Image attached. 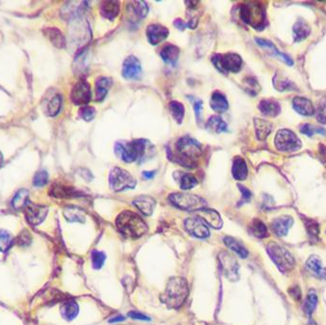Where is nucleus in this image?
I'll return each mask as SVG.
<instances>
[{"instance_id":"f257e3e1","label":"nucleus","mask_w":326,"mask_h":325,"mask_svg":"<svg viewBox=\"0 0 326 325\" xmlns=\"http://www.w3.org/2000/svg\"><path fill=\"white\" fill-rule=\"evenodd\" d=\"M189 286L184 277H171L166 285V289L161 295V301L170 309H180L187 299Z\"/></svg>"},{"instance_id":"f03ea898","label":"nucleus","mask_w":326,"mask_h":325,"mask_svg":"<svg viewBox=\"0 0 326 325\" xmlns=\"http://www.w3.org/2000/svg\"><path fill=\"white\" fill-rule=\"evenodd\" d=\"M116 225L118 232L127 239L136 240L148 232V226L139 214L124 211L118 214L116 220Z\"/></svg>"},{"instance_id":"7ed1b4c3","label":"nucleus","mask_w":326,"mask_h":325,"mask_svg":"<svg viewBox=\"0 0 326 325\" xmlns=\"http://www.w3.org/2000/svg\"><path fill=\"white\" fill-rule=\"evenodd\" d=\"M177 152L180 155V163L189 168H194V161L202 154L201 144L189 137H183L177 142Z\"/></svg>"},{"instance_id":"20e7f679","label":"nucleus","mask_w":326,"mask_h":325,"mask_svg":"<svg viewBox=\"0 0 326 325\" xmlns=\"http://www.w3.org/2000/svg\"><path fill=\"white\" fill-rule=\"evenodd\" d=\"M147 141L144 139H136L128 143H117L115 146V152L118 158L122 161L131 163L140 159L145 155Z\"/></svg>"},{"instance_id":"39448f33","label":"nucleus","mask_w":326,"mask_h":325,"mask_svg":"<svg viewBox=\"0 0 326 325\" xmlns=\"http://www.w3.org/2000/svg\"><path fill=\"white\" fill-rule=\"evenodd\" d=\"M267 253L280 272L287 273L295 267L296 263L294 256L289 253V251H287L277 243H269L267 245Z\"/></svg>"},{"instance_id":"423d86ee","label":"nucleus","mask_w":326,"mask_h":325,"mask_svg":"<svg viewBox=\"0 0 326 325\" xmlns=\"http://www.w3.org/2000/svg\"><path fill=\"white\" fill-rule=\"evenodd\" d=\"M241 17L246 24L253 28H264L265 23V12L259 3L248 2L242 5L241 7Z\"/></svg>"},{"instance_id":"0eeeda50","label":"nucleus","mask_w":326,"mask_h":325,"mask_svg":"<svg viewBox=\"0 0 326 325\" xmlns=\"http://www.w3.org/2000/svg\"><path fill=\"white\" fill-rule=\"evenodd\" d=\"M169 201L173 206L184 211H200L206 207V201L197 194L173 193L170 194Z\"/></svg>"},{"instance_id":"6e6552de","label":"nucleus","mask_w":326,"mask_h":325,"mask_svg":"<svg viewBox=\"0 0 326 325\" xmlns=\"http://www.w3.org/2000/svg\"><path fill=\"white\" fill-rule=\"evenodd\" d=\"M109 183L112 189L116 192L133 189L137 184L132 175L120 167H115L110 172Z\"/></svg>"},{"instance_id":"1a4fd4ad","label":"nucleus","mask_w":326,"mask_h":325,"mask_svg":"<svg viewBox=\"0 0 326 325\" xmlns=\"http://www.w3.org/2000/svg\"><path fill=\"white\" fill-rule=\"evenodd\" d=\"M212 62L215 68L223 74H227L228 72L236 73L243 66V58L234 53L225 55L216 54L212 57Z\"/></svg>"},{"instance_id":"9d476101","label":"nucleus","mask_w":326,"mask_h":325,"mask_svg":"<svg viewBox=\"0 0 326 325\" xmlns=\"http://www.w3.org/2000/svg\"><path fill=\"white\" fill-rule=\"evenodd\" d=\"M275 145L278 151L294 152L301 147V141L294 132L284 129L277 133L275 138Z\"/></svg>"},{"instance_id":"9b49d317","label":"nucleus","mask_w":326,"mask_h":325,"mask_svg":"<svg viewBox=\"0 0 326 325\" xmlns=\"http://www.w3.org/2000/svg\"><path fill=\"white\" fill-rule=\"evenodd\" d=\"M219 262L224 277L230 281H236L240 278V266L236 258L229 253L222 251L219 255Z\"/></svg>"},{"instance_id":"f8f14e48","label":"nucleus","mask_w":326,"mask_h":325,"mask_svg":"<svg viewBox=\"0 0 326 325\" xmlns=\"http://www.w3.org/2000/svg\"><path fill=\"white\" fill-rule=\"evenodd\" d=\"M184 229L188 234L197 239L204 240L210 235L208 225L200 216H191L184 221Z\"/></svg>"},{"instance_id":"ddd939ff","label":"nucleus","mask_w":326,"mask_h":325,"mask_svg":"<svg viewBox=\"0 0 326 325\" xmlns=\"http://www.w3.org/2000/svg\"><path fill=\"white\" fill-rule=\"evenodd\" d=\"M24 209L26 220L33 226H37L44 222L48 214V207L44 205H37L32 202H28Z\"/></svg>"},{"instance_id":"4468645a","label":"nucleus","mask_w":326,"mask_h":325,"mask_svg":"<svg viewBox=\"0 0 326 325\" xmlns=\"http://www.w3.org/2000/svg\"><path fill=\"white\" fill-rule=\"evenodd\" d=\"M92 97L90 84L85 80L78 81L71 93V99L76 105H86Z\"/></svg>"},{"instance_id":"2eb2a0df","label":"nucleus","mask_w":326,"mask_h":325,"mask_svg":"<svg viewBox=\"0 0 326 325\" xmlns=\"http://www.w3.org/2000/svg\"><path fill=\"white\" fill-rule=\"evenodd\" d=\"M141 73V64L136 56H128L123 62L122 76L126 79H136Z\"/></svg>"},{"instance_id":"dca6fc26","label":"nucleus","mask_w":326,"mask_h":325,"mask_svg":"<svg viewBox=\"0 0 326 325\" xmlns=\"http://www.w3.org/2000/svg\"><path fill=\"white\" fill-rule=\"evenodd\" d=\"M146 35L148 40L152 45H158L160 42L165 40L169 35V31L166 27L160 24H152L147 27Z\"/></svg>"},{"instance_id":"f3484780","label":"nucleus","mask_w":326,"mask_h":325,"mask_svg":"<svg viewBox=\"0 0 326 325\" xmlns=\"http://www.w3.org/2000/svg\"><path fill=\"white\" fill-rule=\"evenodd\" d=\"M200 214L198 216H200L203 222H205L207 225L213 227L214 229H221L223 225L222 218L220 214L213 210V209H202L198 211Z\"/></svg>"},{"instance_id":"a211bd4d","label":"nucleus","mask_w":326,"mask_h":325,"mask_svg":"<svg viewBox=\"0 0 326 325\" xmlns=\"http://www.w3.org/2000/svg\"><path fill=\"white\" fill-rule=\"evenodd\" d=\"M133 204L139 209V211L145 215H151L157 205V201L152 197L141 196L133 201Z\"/></svg>"},{"instance_id":"6ab92c4d","label":"nucleus","mask_w":326,"mask_h":325,"mask_svg":"<svg viewBox=\"0 0 326 325\" xmlns=\"http://www.w3.org/2000/svg\"><path fill=\"white\" fill-rule=\"evenodd\" d=\"M294 221L289 215H284L276 219L272 222V229L274 233L278 236H285L287 235L289 229L291 228Z\"/></svg>"},{"instance_id":"aec40b11","label":"nucleus","mask_w":326,"mask_h":325,"mask_svg":"<svg viewBox=\"0 0 326 325\" xmlns=\"http://www.w3.org/2000/svg\"><path fill=\"white\" fill-rule=\"evenodd\" d=\"M293 107L295 111L305 117H310L315 113V108L312 102L306 97H295L293 99Z\"/></svg>"},{"instance_id":"412c9836","label":"nucleus","mask_w":326,"mask_h":325,"mask_svg":"<svg viewBox=\"0 0 326 325\" xmlns=\"http://www.w3.org/2000/svg\"><path fill=\"white\" fill-rule=\"evenodd\" d=\"M210 105H211V108L219 114H222V113L227 111L228 107H229V104L226 99V97L220 91H215L213 93V95L211 97Z\"/></svg>"},{"instance_id":"4be33fe9","label":"nucleus","mask_w":326,"mask_h":325,"mask_svg":"<svg viewBox=\"0 0 326 325\" xmlns=\"http://www.w3.org/2000/svg\"><path fill=\"white\" fill-rule=\"evenodd\" d=\"M258 109L264 116L274 118V117H277L280 113V105L275 100L264 99L258 104Z\"/></svg>"},{"instance_id":"5701e85b","label":"nucleus","mask_w":326,"mask_h":325,"mask_svg":"<svg viewBox=\"0 0 326 325\" xmlns=\"http://www.w3.org/2000/svg\"><path fill=\"white\" fill-rule=\"evenodd\" d=\"M100 13L105 18L115 19L119 14V2L114 0L103 1L100 5Z\"/></svg>"},{"instance_id":"b1692460","label":"nucleus","mask_w":326,"mask_h":325,"mask_svg":"<svg viewBox=\"0 0 326 325\" xmlns=\"http://www.w3.org/2000/svg\"><path fill=\"white\" fill-rule=\"evenodd\" d=\"M232 175L236 180H244L248 176V167L244 159L236 157L233 161Z\"/></svg>"},{"instance_id":"393cba45","label":"nucleus","mask_w":326,"mask_h":325,"mask_svg":"<svg viewBox=\"0 0 326 325\" xmlns=\"http://www.w3.org/2000/svg\"><path fill=\"white\" fill-rule=\"evenodd\" d=\"M160 56L167 64H175L180 56V49L172 44H167L160 51Z\"/></svg>"},{"instance_id":"a878e982","label":"nucleus","mask_w":326,"mask_h":325,"mask_svg":"<svg viewBox=\"0 0 326 325\" xmlns=\"http://www.w3.org/2000/svg\"><path fill=\"white\" fill-rule=\"evenodd\" d=\"M112 85V79L109 77L100 76L97 78L96 82V98L97 101L100 102L104 99L105 97L108 94V91L110 89Z\"/></svg>"},{"instance_id":"bb28decb","label":"nucleus","mask_w":326,"mask_h":325,"mask_svg":"<svg viewBox=\"0 0 326 325\" xmlns=\"http://www.w3.org/2000/svg\"><path fill=\"white\" fill-rule=\"evenodd\" d=\"M306 266L312 272L314 275L322 279H326V270L319 256H311L306 262Z\"/></svg>"},{"instance_id":"cd10ccee","label":"nucleus","mask_w":326,"mask_h":325,"mask_svg":"<svg viewBox=\"0 0 326 325\" xmlns=\"http://www.w3.org/2000/svg\"><path fill=\"white\" fill-rule=\"evenodd\" d=\"M78 312H79L78 305L75 300H72V299L65 301L60 307V313L63 318L68 321H71L77 318Z\"/></svg>"},{"instance_id":"c85d7f7f","label":"nucleus","mask_w":326,"mask_h":325,"mask_svg":"<svg viewBox=\"0 0 326 325\" xmlns=\"http://www.w3.org/2000/svg\"><path fill=\"white\" fill-rule=\"evenodd\" d=\"M64 216L69 222H78V223H84L86 220V215L83 210L75 206H69L64 209Z\"/></svg>"},{"instance_id":"c756f323","label":"nucleus","mask_w":326,"mask_h":325,"mask_svg":"<svg viewBox=\"0 0 326 325\" xmlns=\"http://www.w3.org/2000/svg\"><path fill=\"white\" fill-rule=\"evenodd\" d=\"M310 34V27L303 19H298L293 28V35L295 41H302Z\"/></svg>"},{"instance_id":"7c9ffc66","label":"nucleus","mask_w":326,"mask_h":325,"mask_svg":"<svg viewBox=\"0 0 326 325\" xmlns=\"http://www.w3.org/2000/svg\"><path fill=\"white\" fill-rule=\"evenodd\" d=\"M255 129H256V135L257 139L259 140H264L266 139L273 129V125L270 122L260 119V118H255Z\"/></svg>"},{"instance_id":"2f4dec72","label":"nucleus","mask_w":326,"mask_h":325,"mask_svg":"<svg viewBox=\"0 0 326 325\" xmlns=\"http://www.w3.org/2000/svg\"><path fill=\"white\" fill-rule=\"evenodd\" d=\"M206 129L208 131L215 133V134H221L227 132L228 126L226 122L219 116H214L209 118L207 123H206Z\"/></svg>"},{"instance_id":"473e14b6","label":"nucleus","mask_w":326,"mask_h":325,"mask_svg":"<svg viewBox=\"0 0 326 325\" xmlns=\"http://www.w3.org/2000/svg\"><path fill=\"white\" fill-rule=\"evenodd\" d=\"M223 242L225 243V245L229 248V249L234 251L237 256L245 258L248 256V251L243 246V244L240 242H237L234 237L231 236H225Z\"/></svg>"},{"instance_id":"72a5a7b5","label":"nucleus","mask_w":326,"mask_h":325,"mask_svg":"<svg viewBox=\"0 0 326 325\" xmlns=\"http://www.w3.org/2000/svg\"><path fill=\"white\" fill-rule=\"evenodd\" d=\"M61 104H62V97L60 95H56L52 97L45 107V113L48 115L49 117H55L56 116L60 109H61Z\"/></svg>"},{"instance_id":"f704fd0d","label":"nucleus","mask_w":326,"mask_h":325,"mask_svg":"<svg viewBox=\"0 0 326 325\" xmlns=\"http://www.w3.org/2000/svg\"><path fill=\"white\" fill-rule=\"evenodd\" d=\"M45 35H47L49 39L57 48L65 47L66 41H65V38L59 30L56 28L46 29Z\"/></svg>"},{"instance_id":"c9c22d12","label":"nucleus","mask_w":326,"mask_h":325,"mask_svg":"<svg viewBox=\"0 0 326 325\" xmlns=\"http://www.w3.org/2000/svg\"><path fill=\"white\" fill-rule=\"evenodd\" d=\"M29 192L26 189L19 190L13 199L12 206L15 210H20L28 204Z\"/></svg>"},{"instance_id":"e433bc0d","label":"nucleus","mask_w":326,"mask_h":325,"mask_svg":"<svg viewBox=\"0 0 326 325\" xmlns=\"http://www.w3.org/2000/svg\"><path fill=\"white\" fill-rule=\"evenodd\" d=\"M256 42H257V44H258L260 47L271 50V51H272V52H273L276 56H278V57H280V58H282V59H284L285 62L287 63V64H290V65L293 64V61H292L291 58H290L289 56H287L286 55H285V54L280 53V52L278 51V49L275 47V45H274L272 42L268 41V40H265V39H263V38H257V39H256Z\"/></svg>"},{"instance_id":"4c0bfd02","label":"nucleus","mask_w":326,"mask_h":325,"mask_svg":"<svg viewBox=\"0 0 326 325\" xmlns=\"http://www.w3.org/2000/svg\"><path fill=\"white\" fill-rule=\"evenodd\" d=\"M250 232L253 235L258 239H264L267 236V227L264 222L259 220H254L250 225Z\"/></svg>"},{"instance_id":"58836bf2","label":"nucleus","mask_w":326,"mask_h":325,"mask_svg":"<svg viewBox=\"0 0 326 325\" xmlns=\"http://www.w3.org/2000/svg\"><path fill=\"white\" fill-rule=\"evenodd\" d=\"M169 109L170 112L173 116V118H175V120L181 124L184 118V115H185V109H184V106L181 103V102H178V101H171L169 103Z\"/></svg>"},{"instance_id":"ea45409f","label":"nucleus","mask_w":326,"mask_h":325,"mask_svg":"<svg viewBox=\"0 0 326 325\" xmlns=\"http://www.w3.org/2000/svg\"><path fill=\"white\" fill-rule=\"evenodd\" d=\"M317 305H318V296H317L315 291L311 290L307 295L306 301H305V305H303L305 312L308 316H311L316 310Z\"/></svg>"},{"instance_id":"a19ab883","label":"nucleus","mask_w":326,"mask_h":325,"mask_svg":"<svg viewBox=\"0 0 326 325\" xmlns=\"http://www.w3.org/2000/svg\"><path fill=\"white\" fill-rule=\"evenodd\" d=\"M181 173V172H180ZM180 186L182 190H190L198 185V180L191 174L181 173Z\"/></svg>"},{"instance_id":"79ce46f5","label":"nucleus","mask_w":326,"mask_h":325,"mask_svg":"<svg viewBox=\"0 0 326 325\" xmlns=\"http://www.w3.org/2000/svg\"><path fill=\"white\" fill-rule=\"evenodd\" d=\"M132 5V11L136 14V16L138 18L142 19V18L146 17V15L148 14V12H149V8L147 6L145 2H143V1H133Z\"/></svg>"},{"instance_id":"37998d69","label":"nucleus","mask_w":326,"mask_h":325,"mask_svg":"<svg viewBox=\"0 0 326 325\" xmlns=\"http://www.w3.org/2000/svg\"><path fill=\"white\" fill-rule=\"evenodd\" d=\"M106 261V255L101 251H93L92 253V264L93 268L96 270L101 269Z\"/></svg>"},{"instance_id":"c03bdc74","label":"nucleus","mask_w":326,"mask_h":325,"mask_svg":"<svg viewBox=\"0 0 326 325\" xmlns=\"http://www.w3.org/2000/svg\"><path fill=\"white\" fill-rule=\"evenodd\" d=\"M13 244L12 235L7 231L0 229V252H6Z\"/></svg>"},{"instance_id":"a18cd8bd","label":"nucleus","mask_w":326,"mask_h":325,"mask_svg":"<svg viewBox=\"0 0 326 325\" xmlns=\"http://www.w3.org/2000/svg\"><path fill=\"white\" fill-rule=\"evenodd\" d=\"M274 85L276 87V89L280 92H284L286 90H291L293 84L290 83V81L288 79H285L279 76H276L274 78Z\"/></svg>"},{"instance_id":"49530a36","label":"nucleus","mask_w":326,"mask_h":325,"mask_svg":"<svg viewBox=\"0 0 326 325\" xmlns=\"http://www.w3.org/2000/svg\"><path fill=\"white\" fill-rule=\"evenodd\" d=\"M79 115L85 121L89 122L96 117V109L91 106H84L83 108L80 109Z\"/></svg>"},{"instance_id":"de8ad7c7","label":"nucleus","mask_w":326,"mask_h":325,"mask_svg":"<svg viewBox=\"0 0 326 325\" xmlns=\"http://www.w3.org/2000/svg\"><path fill=\"white\" fill-rule=\"evenodd\" d=\"M48 173L46 171L42 170L35 175V178H34V185L37 187L44 186L48 182Z\"/></svg>"},{"instance_id":"09e8293b","label":"nucleus","mask_w":326,"mask_h":325,"mask_svg":"<svg viewBox=\"0 0 326 325\" xmlns=\"http://www.w3.org/2000/svg\"><path fill=\"white\" fill-rule=\"evenodd\" d=\"M300 132L308 137H312L313 135H315L316 133H320L323 135L325 134V131L323 129H319V128H317V127L310 124L302 125L300 127Z\"/></svg>"},{"instance_id":"8fccbe9b","label":"nucleus","mask_w":326,"mask_h":325,"mask_svg":"<svg viewBox=\"0 0 326 325\" xmlns=\"http://www.w3.org/2000/svg\"><path fill=\"white\" fill-rule=\"evenodd\" d=\"M306 225L308 235L311 236V239H317L319 232L318 223L313 222V221H307L306 222Z\"/></svg>"},{"instance_id":"3c124183","label":"nucleus","mask_w":326,"mask_h":325,"mask_svg":"<svg viewBox=\"0 0 326 325\" xmlns=\"http://www.w3.org/2000/svg\"><path fill=\"white\" fill-rule=\"evenodd\" d=\"M191 100L193 101V105H194V114H195L197 120H198V121H200V120H201V118H202V109H203V102H202V100L195 99V98H193V97H192V99H191Z\"/></svg>"},{"instance_id":"603ef678","label":"nucleus","mask_w":326,"mask_h":325,"mask_svg":"<svg viewBox=\"0 0 326 325\" xmlns=\"http://www.w3.org/2000/svg\"><path fill=\"white\" fill-rule=\"evenodd\" d=\"M244 84H245V86H246V91L248 92V93H253V95H256L257 94V88L258 87V85H257V82L254 79V78H246L245 80H244Z\"/></svg>"},{"instance_id":"864d4df0","label":"nucleus","mask_w":326,"mask_h":325,"mask_svg":"<svg viewBox=\"0 0 326 325\" xmlns=\"http://www.w3.org/2000/svg\"><path fill=\"white\" fill-rule=\"evenodd\" d=\"M318 120L319 122L326 124V99L321 101L319 105V113H318Z\"/></svg>"},{"instance_id":"5fc2aeb1","label":"nucleus","mask_w":326,"mask_h":325,"mask_svg":"<svg viewBox=\"0 0 326 325\" xmlns=\"http://www.w3.org/2000/svg\"><path fill=\"white\" fill-rule=\"evenodd\" d=\"M128 316H129V317H130V318H134V319H138V320H145V321L150 320V318H148L147 316H145V315H143V314H141V313H139V312H129Z\"/></svg>"},{"instance_id":"6e6d98bb","label":"nucleus","mask_w":326,"mask_h":325,"mask_svg":"<svg viewBox=\"0 0 326 325\" xmlns=\"http://www.w3.org/2000/svg\"><path fill=\"white\" fill-rule=\"evenodd\" d=\"M238 188H240V190H241V192H242V194H243V201H242V203L248 202V201H250V199H251V197H252L251 192H250L247 188H245V187L243 186V185H238Z\"/></svg>"},{"instance_id":"4d7b16f0","label":"nucleus","mask_w":326,"mask_h":325,"mask_svg":"<svg viewBox=\"0 0 326 325\" xmlns=\"http://www.w3.org/2000/svg\"><path fill=\"white\" fill-rule=\"evenodd\" d=\"M17 242H18V244L21 245V246H26V245H29L30 242H31V236H30V235H28V234L22 233V234L18 236Z\"/></svg>"},{"instance_id":"13d9d810","label":"nucleus","mask_w":326,"mask_h":325,"mask_svg":"<svg viewBox=\"0 0 326 325\" xmlns=\"http://www.w3.org/2000/svg\"><path fill=\"white\" fill-rule=\"evenodd\" d=\"M173 25H175L176 28L179 29L181 31H183L184 29L189 28L187 22H184L181 19H176V20L173 21Z\"/></svg>"},{"instance_id":"bf43d9fd","label":"nucleus","mask_w":326,"mask_h":325,"mask_svg":"<svg viewBox=\"0 0 326 325\" xmlns=\"http://www.w3.org/2000/svg\"><path fill=\"white\" fill-rule=\"evenodd\" d=\"M156 175V171H145L142 173V176L145 180H150V179H153L154 176Z\"/></svg>"},{"instance_id":"052dcab7","label":"nucleus","mask_w":326,"mask_h":325,"mask_svg":"<svg viewBox=\"0 0 326 325\" xmlns=\"http://www.w3.org/2000/svg\"><path fill=\"white\" fill-rule=\"evenodd\" d=\"M125 318L122 316H117V317H114L109 320L110 323H116V322H121V321H124Z\"/></svg>"},{"instance_id":"680f3d73","label":"nucleus","mask_w":326,"mask_h":325,"mask_svg":"<svg viewBox=\"0 0 326 325\" xmlns=\"http://www.w3.org/2000/svg\"><path fill=\"white\" fill-rule=\"evenodd\" d=\"M2 163H3V156H2V154L0 152V166L2 165Z\"/></svg>"}]
</instances>
